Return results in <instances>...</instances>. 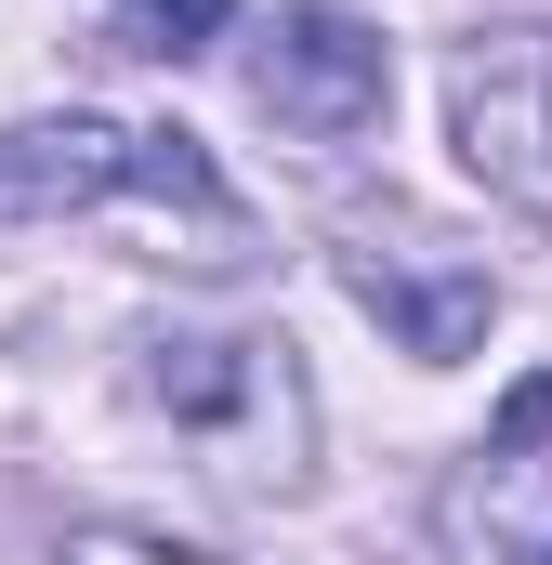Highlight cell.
<instances>
[{
    "mask_svg": "<svg viewBox=\"0 0 552 565\" xmlns=\"http://www.w3.org/2000/svg\"><path fill=\"white\" fill-rule=\"evenodd\" d=\"M145 408H171V422L211 447V473L224 487H251V500H289L316 460V408H302V369H289V342L276 329H158L145 342Z\"/></svg>",
    "mask_w": 552,
    "mask_h": 565,
    "instance_id": "1",
    "label": "cell"
},
{
    "mask_svg": "<svg viewBox=\"0 0 552 565\" xmlns=\"http://www.w3.org/2000/svg\"><path fill=\"white\" fill-rule=\"evenodd\" d=\"M434 540L460 565H552V369H527L500 395V422L447 460Z\"/></svg>",
    "mask_w": 552,
    "mask_h": 565,
    "instance_id": "2",
    "label": "cell"
},
{
    "mask_svg": "<svg viewBox=\"0 0 552 565\" xmlns=\"http://www.w3.org/2000/svg\"><path fill=\"white\" fill-rule=\"evenodd\" d=\"M447 145L487 198L552 224V26H487L447 53Z\"/></svg>",
    "mask_w": 552,
    "mask_h": 565,
    "instance_id": "3",
    "label": "cell"
},
{
    "mask_svg": "<svg viewBox=\"0 0 552 565\" xmlns=\"http://www.w3.org/2000/svg\"><path fill=\"white\" fill-rule=\"evenodd\" d=\"M382 93H395V53L342 0H289L264 26V53H251V106H264L276 132H302V145H355L382 119Z\"/></svg>",
    "mask_w": 552,
    "mask_h": 565,
    "instance_id": "4",
    "label": "cell"
},
{
    "mask_svg": "<svg viewBox=\"0 0 552 565\" xmlns=\"http://www.w3.org/2000/svg\"><path fill=\"white\" fill-rule=\"evenodd\" d=\"M106 198H158V132H119L93 106L0 132V237L13 224H66V211H106Z\"/></svg>",
    "mask_w": 552,
    "mask_h": 565,
    "instance_id": "5",
    "label": "cell"
},
{
    "mask_svg": "<svg viewBox=\"0 0 552 565\" xmlns=\"http://www.w3.org/2000/svg\"><path fill=\"white\" fill-rule=\"evenodd\" d=\"M342 289L408 342L421 369H460L474 342H487V316H500V289H487V264H421V250H342Z\"/></svg>",
    "mask_w": 552,
    "mask_h": 565,
    "instance_id": "6",
    "label": "cell"
},
{
    "mask_svg": "<svg viewBox=\"0 0 552 565\" xmlns=\"http://www.w3.org/2000/svg\"><path fill=\"white\" fill-rule=\"evenodd\" d=\"M224 26H237V0H119V40L158 53V66H198Z\"/></svg>",
    "mask_w": 552,
    "mask_h": 565,
    "instance_id": "7",
    "label": "cell"
},
{
    "mask_svg": "<svg viewBox=\"0 0 552 565\" xmlns=\"http://www.w3.org/2000/svg\"><path fill=\"white\" fill-rule=\"evenodd\" d=\"M53 565H224V553H184V540H145V526H79Z\"/></svg>",
    "mask_w": 552,
    "mask_h": 565,
    "instance_id": "8",
    "label": "cell"
}]
</instances>
